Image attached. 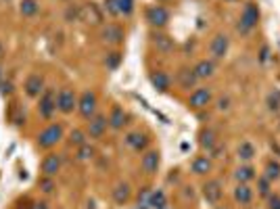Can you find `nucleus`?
I'll return each instance as SVG.
<instances>
[{
	"label": "nucleus",
	"mask_w": 280,
	"mask_h": 209,
	"mask_svg": "<svg viewBox=\"0 0 280 209\" xmlns=\"http://www.w3.org/2000/svg\"><path fill=\"white\" fill-rule=\"evenodd\" d=\"M257 23H259V7L253 3V0H249V3L242 7V13H240V19H238L236 29L240 33H249L251 29H255Z\"/></svg>",
	"instance_id": "obj_1"
},
{
	"label": "nucleus",
	"mask_w": 280,
	"mask_h": 209,
	"mask_svg": "<svg viewBox=\"0 0 280 209\" xmlns=\"http://www.w3.org/2000/svg\"><path fill=\"white\" fill-rule=\"evenodd\" d=\"M63 138V126H59V124H52V126H48L46 130H42L40 132V136H38V147L40 149H52L59 141Z\"/></svg>",
	"instance_id": "obj_2"
},
{
	"label": "nucleus",
	"mask_w": 280,
	"mask_h": 209,
	"mask_svg": "<svg viewBox=\"0 0 280 209\" xmlns=\"http://www.w3.org/2000/svg\"><path fill=\"white\" fill-rule=\"evenodd\" d=\"M78 109H80V115L84 119H90L96 115V92L92 90H84L82 96L78 98Z\"/></svg>",
	"instance_id": "obj_3"
},
{
	"label": "nucleus",
	"mask_w": 280,
	"mask_h": 209,
	"mask_svg": "<svg viewBox=\"0 0 280 209\" xmlns=\"http://www.w3.org/2000/svg\"><path fill=\"white\" fill-rule=\"evenodd\" d=\"M147 21L153 25V27H165L167 23H169V11L165 9V7H161V5H155V7H151L149 11H147Z\"/></svg>",
	"instance_id": "obj_4"
},
{
	"label": "nucleus",
	"mask_w": 280,
	"mask_h": 209,
	"mask_svg": "<svg viewBox=\"0 0 280 209\" xmlns=\"http://www.w3.org/2000/svg\"><path fill=\"white\" fill-rule=\"evenodd\" d=\"M76 107H78V96H76V92L69 90V88H63L57 94V109L67 115V113H72Z\"/></svg>",
	"instance_id": "obj_5"
},
{
	"label": "nucleus",
	"mask_w": 280,
	"mask_h": 209,
	"mask_svg": "<svg viewBox=\"0 0 280 209\" xmlns=\"http://www.w3.org/2000/svg\"><path fill=\"white\" fill-rule=\"evenodd\" d=\"M228 46H230L228 36L226 33H216L212 44H209V55H212V59H224L228 55Z\"/></svg>",
	"instance_id": "obj_6"
},
{
	"label": "nucleus",
	"mask_w": 280,
	"mask_h": 209,
	"mask_svg": "<svg viewBox=\"0 0 280 209\" xmlns=\"http://www.w3.org/2000/svg\"><path fill=\"white\" fill-rule=\"evenodd\" d=\"M80 21L88 23V25H100L102 23V13L94 3L82 5L80 7Z\"/></svg>",
	"instance_id": "obj_7"
},
{
	"label": "nucleus",
	"mask_w": 280,
	"mask_h": 209,
	"mask_svg": "<svg viewBox=\"0 0 280 209\" xmlns=\"http://www.w3.org/2000/svg\"><path fill=\"white\" fill-rule=\"evenodd\" d=\"M222 182L220 180H207L203 184V199L209 203V205H218L222 201Z\"/></svg>",
	"instance_id": "obj_8"
},
{
	"label": "nucleus",
	"mask_w": 280,
	"mask_h": 209,
	"mask_svg": "<svg viewBox=\"0 0 280 209\" xmlns=\"http://www.w3.org/2000/svg\"><path fill=\"white\" fill-rule=\"evenodd\" d=\"M38 111L44 119H50L52 113L57 111V94L52 90H46L42 96H40V104H38Z\"/></svg>",
	"instance_id": "obj_9"
},
{
	"label": "nucleus",
	"mask_w": 280,
	"mask_h": 209,
	"mask_svg": "<svg viewBox=\"0 0 280 209\" xmlns=\"http://www.w3.org/2000/svg\"><path fill=\"white\" fill-rule=\"evenodd\" d=\"M159 163H161L159 151H147V153L143 155L140 167H143V171L147 173V176H153V173H157V169H159Z\"/></svg>",
	"instance_id": "obj_10"
},
{
	"label": "nucleus",
	"mask_w": 280,
	"mask_h": 209,
	"mask_svg": "<svg viewBox=\"0 0 280 209\" xmlns=\"http://www.w3.org/2000/svg\"><path fill=\"white\" fill-rule=\"evenodd\" d=\"M212 98H214V94H212L209 88H197L195 92L190 94L188 104H190V109H205L207 104L212 102Z\"/></svg>",
	"instance_id": "obj_11"
},
{
	"label": "nucleus",
	"mask_w": 280,
	"mask_h": 209,
	"mask_svg": "<svg viewBox=\"0 0 280 209\" xmlns=\"http://www.w3.org/2000/svg\"><path fill=\"white\" fill-rule=\"evenodd\" d=\"M107 126H109V119L104 117V115H94V117H90L88 119V136L90 138H100L102 134H104V130H107Z\"/></svg>",
	"instance_id": "obj_12"
},
{
	"label": "nucleus",
	"mask_w": 280,
	"mask_h": 209,
	"mask_svg": "<svg viewBox=\"0 0 280 209\" xmlns=\"http://www.w3.org/2000/svg\"><path fill=\"white\" fill-rule=\"evenodd\" d=\"M176 82L180 84V88H195V84L199 82L197 74H195V69H190V67H180L178 69V74H176Z\"/></svg>",
	"instance_id": "obj_13"
},
{
	"label": "nucleus",
	"mask_w": 280,
	"mask_h": 209,
	"mask_svg": "<svg viewBox=\"0 0 280 209\" xmlns=\"http://www.w3.org/2000/svg\"><path fill=\"white\" fill-rule=\"evenodd\" d=\"M151 42H153V46L159 50V52H163V55H167V52H171L173 50V38H169L167 33H161V31H155L153 36H151Z\"/></svg>",
	"instance_id": "obj_14"
},
{
	"label": "nucleus",
	"mask_w": 280,
	"mask_h": 209,
	"mask_svg": "<svg viewBox=\"0 0 280 209\" xmlns=\"http://www.w3.org/2000/svg\"><path fill=\"white\" fill-rule=\"evenodd\" d=\"M102 40L109 44H121L124 42V29H121L117 23H109L107 27H102Z\"/></svg>",
	"instance_id": "obj_15"
},
{
	"label": "nucleus",
	"mask_w": 280,
	"mask_h": 209,
	"mask_svg": "<svg viewBox=\"0 0 280 209\" xmlns=\"http://www.w3.org/2000/svg\"><path fill=\"white\" fill-rule=\"evenodd\" d=\"M42 90H44V80H42V76L31 74V76L25 80V92H27V96L36 98V96L42 94Z\"/></svg>",
	"instance_id": "obj_16"
},
{
	"label": "nucleus",
	"mask_w": 280,
	"mask_h": 209,
	"mask_svg": "<svg viewBox=\"0 0 280 209\" xmlns=\"http://www.w3.org/2000/svg\"><path fill=\"white\" fill-rule=\"evenodd\" d=\"M109 128H113V130H121V128H124L126 124H128V115H126V111L124 109H121V107H117V104H115V107H111V113H109Z\"/></svg>",
	"instance_id": "obj_17"
},
{
	"label": "nucleus",
	"mask_w": 280,
	"mask_h": 209,
	"mask_svg": "<svg viewBox=\"0 0 280 209\" xmlns=\"http://www.w3.org/2000/svg\"><path fill=\"white\" fill-rule=\"evenodd\" d=\"M59 169H61V157L59 155H48V157H44V161H42V173H44V176L55 178Z\"/></svg>",
	"instance_id": "obj_18"
},
{
	"label": "nucleus",
	"mask_w": 280,
	"mask_h": 209,
	"mask_svg": "<svg viewBox=\"0 0 280 209\" xmlns=\"http://www.w3.org/2000/svg\"><path fill=\"white\" fill-rule=\"evenodd\" d=\"M192 69H195V74H197L199 80H207V78H212L216 74V63H214V59H203Z\"/></svg>",
	"instance_id": "obj_19"
},
{
	"label": "nucleus",
	"mask_w": 280,
	"mask_h": 209,
	"mask_svg": "<svg viewBox=\"0 0 280 209\" xmlns=\"http://www.w3.org/2000/svg\"><path fill=\"white\" fill-rule=\"evenodd\" d=\"M149 80H151V84H153L155 90H159V92H167V90H169L171 80H169V76H167L165 72H153V74L149 76Z\"/></svg>",
	"instance_id": "obj_20"
},
{
	"label": "nucleus",
	"mask_w": 280,
	"mask_h": 209,
	"mask_svg": "<svg viewBox=\"0 0 280 209\" xmlns=\"http://www.w3.org/2000/svg\"><path fill=\"white\" fill-rule=\"evenodd\" d=\"M234 201L240 205H249L253 201V188L249 184H236L234 188Z\"/></svg>",
	"instance_id": "obj_21"
},
{
	"label": "nucleus",
	"mask_w": 280,
	"mask_h": 209,
	"mask_svg": "<svg viewBox=\"0 0 280 209\" xmlns=\"http://www.w3.org/2000/svg\"><path fill=\"white\" fill-rule=\"evenodd\" d=\"M130 195H132V190H130V184H126V182H121V184H117L113 188V201L117 205H126Z\"/></svg>",
	"instance_id": "obj_22"
},
{
	"label": "nucleus",
	"mask_w": 280,
	"mask_h": 209,
	"mask_svg": "<svg viewBox=\"0 0 280 209\" xmlns=\"http://www.w3.org/2000/svg\"><path fill=\"white\" fill-rule=\"evenodd\" d=\"M212 171V159L205 155L197 157L195 161H192V173H197V176H205V173Z\"/></svg>",
	"instance_id": "obj_23"
},
{
	"label": "nucleus",
	"mask_w": 280,
	"mask_h": 209,
	"mask_svg": "<svg viewBox=\"0 0 280 209\" xmlns=\"http://www.w3.org/2000/svg\"><path fill=\"white\" fill-rule=\"evenodd\" d=\"M147 143H149V138L145 134H140V132H132V134L126 136V145L132 147L134 151H143L147 147Z\"/></svg>",
	"instance_id": "obj_24"
},
{
	"label": "nucleus",
	"mask_w": 280,
	"mask_h": 209,
	"mask_svg": "<svg viewBox=\"0 0 280 209\" xmlns=\"http://www.w3.org/2000/svg\"><path fill=\"white\" fill-rule=\"evenodd\" d=\"M255 169L251 165H240L236 171H234V178L238 180V184H249L251 180H255Z\"/></svg>",
	"instance_id": "obj_25"
},
{
	"label": "nucleus",
	"mask_w": 280,
	"mask_h": 209,
	"mask_svg": "<svg viewBox=\"0 0 280 209\" xmlns=\"http://www.w3.org/2000/svg\"><path fill=\"white\" fill-rule=\"evenodd\" d=\"M199 143H201V147H203V149L212 151V149L218 145V136H216V132H214V130H203V132L199 134Z\"/></svg>",
	"instance_id": "obj_26"
},
{
	"label": "nucleus",
	"mask_w": 280,
	"mask_h": 209,
	"mask_svg": "<svg viewBox=\"0 0 280 209\" xmlns=\"http://www.w3.org/2000/svg\"><path fill=\"white\" fill-rule=\"evenodd\" d=\"M236 153H238V159H240V161H251L253 157L257 155L255 147H253V145H251L249 141L240 143V145H238V151H236Z\"/></svg>",
	"instance_id": "obj_27"
},
{
	"label": "nucleus",
	"mask_w": 280,
	"mask_h": 209,
	"mask_svg": "<svg viewBox=\"0 0 280 209\" xmlns=\"http://www.w3.org/2000/svg\"><path fill=\"white\" fill-rule=\"evenodd\" d=\"M264 176H266L270 182L280 180V163L274 161V159H270V161L266 163V167H264Z\"/></svg>",
	"instance_id": "obj_28"
},
{
	"label": "nucleus",
	"mask_w": 280,
	"mask_h": 209,
	"mask_svg": "<svg viewBox=\"0 0 280 209\" xmlns=\"http://www.w3.org/2000/svg\"><path fill=\"white\" fill-rule=\"evenodd\" d=\"M151 207L153 209H165L167 207V199H165L163 190H155V193H151Z\"/></svg>",
	"instance_id": "obj_29"
},
{
	"label": "nucleus",
	"mask_w": 280,
	"mask_h": 209,
	"mask_svg": "<svg viewBox=\"0 0 280 209\" xmlns=\"http://www.w3.org/2000/svg\"><path fill=\"white\" fill-rule=\"evenodd\" d=\"M19 11H21L23 17H31V15L38 13V3H36V0H21Z\"/></svg>",
	"instance_id": "obj_30"
},
{
	"label": "nucleus",
	"mask_w": 280,
	"mask_h": 209,
	"mask_svg": "<svg viewBox=\"0 0 280 209\" xmlns=\"http://www.w3.org/2000/svg\"><path fill=\"white\" fill-rule=\"evenodd\" d=\"M257 193L261 195V197H270L272 195V182L266 178V176H259L257 178Z\"/></svg>",
	"instance_id": "obj_31"
},
{
	"label": "nucleus",
	"mask_w": 280,
	"mask_h": 209,
	"mask_svg": "<svg viewBox=\"0 0 280 209\" xmlns=\"http://www.w3.org/2000/svg\"><path fill=\"white\" fill-rule=\"evenodd\" d=\"M151 188H143L138 195V209H149L151 207Z\"/></svg>",
	"instance_id": "obj_32"
},
{
	"label": "nucleus",
	"mask_w": 280,
	"mask_h": 209,
	"mask_svg": "<svg viewBox=\"0 0 280 209\" xmlns=\"http://www.w3.org/2000/svg\"><path fill=\"white\" fill-rule=\"evenodd\" d=\"M92 157H94V149H92L90 145L78 147V159H80V161H88V159H92Z\"/></svg>",
	"instance_id": "obj_33"
},
{
	"label": "nucleus",
	"mask_w": 280,
	"mask_h": 209,
	"mask_svg": "<svg viewBox=\"0 0 280 209\" xmlns=\"http://www.w3.org/2000/svg\"><path fill=\"white\" fill-rule=\"evenodd\" d=\"M69 143H72L74 147H82V145H86V132H82V130H74L72 134H69Z\"/></svg>",
	"instance_id": "obj_34"
},
{
	"label": "nucleus",
	"mask_w": 280,
	"mask_h": 209,
	"mask_svg": "<svg viewBox=\"0 0 280 209\" xmlns=\"http://www.w3.org/2000/svg\"><path fill=\"white\" fill-rule=\"evenodd\" d=\"M119 15H132L134 13V0H117Z\"/></svg>",
	"instance_id": "obj_35"
},
{
	"label": "nucleus",
	"mask_w": 280,
	"mask_h": 209,
	"mask_svg": "<svg viewBox=\"0 0 280 209\" xmlns=\"http://www.w3.org/2000/svg\"><path fill=\"white\" fill-rule=\"evenodd\" d=\"M268 109L270 111H278L280 109V90H274L268 94Z\"/></svg>",
	"instance_id": "obj_36"
},
{
	"label": "nucleus",
	"mask_w": 280,
	"mask_h": 209,
	"mask_svg": "<svg viewBox=\"0 0 280 209\" xmlns=\"http://www.w3.org/2000/svg\"><path fill=\"white\" fill-rule=\"evenodd\" d=\"M119 63H121V52H117V50L109 52V55H107V67L109 69H117Z\"/></svg>",
	"instance_id": "obj_37"
},
{
	"label": "nucleus",
	"mask_w": 280,
	"mask_h": 209,
	"mask_svg": "<svg viewBox=\"0 0 280 209\" xmlns=\"http://www.w3.org/2000/svg\"><path fill=\"white\" fill-rule=\"evenodd\" d=\"M40 188L44 190V193H52V190H55V180H52L50 176H44L40 180Z\"/></svg>",
	"instance_id": "obj_38"
},
{
	"label": "nucleus",
	"mask_w": 280,
	"mask_h": 209,
	"mask_svg": "<svg viewBox=\"0 0 280 209\" xmlns=\"http://www.w3.org/2000/svg\"><path fill=\"white\" fill-rule=\"evenodd\" d=\"M104 9L111 17H117L119 15V9H117V0H104Z\"/></svg>",
	"instance_id": "obj_39"
},
{
	"label": "nucleus",
	"mask_w": 280,
	"mask_h": 209,
	"mask_svg": "<svg viewBox=\"0 0 280 209\" xmlns=\"http://www.w3.org/2000/svg\"><path fill=\"white\" fill-rule=\"evenodd\" d=\"M65 19H67V21L80 19V7H69V9H67V13H65Z\"/></svg>",
	"instance_id": "obj_40"
},
{
	"label": "nucleus",
	"mask_w": 280,
	"mask_h": 209,
	"mask_svg": "<svg viewBox=\"0 0 280 209\" xmlns=\"http://www.w3.org/2000/svg\"><path fill=\"white\" fill-rule=\"evenodd\" d=\"M268 209H280V195L272 193V195L268 197Z\"/></svg>",
	"instance_id": "obj_41"
},
{
	"label": "nucleus",
	"mask_w": 280,
	"mask_h": 209,
	"mask_svg": "<svg viewBox=\"0 0 280 209\" xmlns=\"http://www.w3.org/2000/svg\"><path fill=\"white\" fill-rule=\"evenodd\" d=\"M13 92V84L11 82H0V94L3 96H9Z\"/></svg>",
	"instance_id": "obj_42"
},
{
	"label": "nucleus",
	"mask_w": 280,
	"mask_h": 209,
	"mask_svg": "<svg viewBox=\"0 0 280 209\" xmlns=\"http://www.w3.org/2000/svg\"><path fill=\"white\" fill-rule=\"evenodd\" d=\"M31 209H48V203H44V201H36L31 205Z\"/></svg>",
	"instance_id": "obj_43"
},
{
	"label": "nucleus",
	"mask_w": 280,
	"mask_h": 209,
	"mask_svg": "<svg viewBox=\"0 0 280 209\" xmlns=\"http://www.w3.org/2000/svg\"><path fill=\"white\" fill-rule=\"evenodd\" d=\"M31 205H33V203H31ZM31 205H29V201H19L15 209H31Z\"/></svg>",
	"instance_id": "obj_44"
},
{
	"label": "nucleus",
	"mask_w": 280,
	"mask_h": 209,
	"mask_svg": "<svg viewBox=\"0 0 280 209\" xmlns=\"http://www.w3.org/2000/svg\"><path fill=\"white\" fill-rule=\"evenodd\" d=\"M220 109H228V98H222L220 100Z\"/></svg>",
	"instance_id": "obj_45"
},
{
	"label": "nucleus",
	"mask_w": 280,
	"mask_h": 209,
	"mask_svg": "<svg viewBox=\"0 0 280 209\" xmlns=\"http://www.w3.org/2000/svg\"><path fill=\"white\" fill-rule=\"evenodd\" d=\"M157 3H169V0H157Z\"/></svg>",
	"instance_id": "obj_46"
},
{
	"label": "nucleus",
	"mask_w": 280,
	"mask_h": 209,
	"mask_svg": "<svg viewBox=\"0 0 280 209\" xmlns=\"http://www.w3.org/2000/svg\"><path fill=\"white\" fill-rule=\"evenodd\" d=\"M226 3H234V0H226Z\"/></svg>",
	"instance_id": "obj_47"
},
{
	"label": "nucleus",
	"mask_w": 280,
	"mask_h": 209,
	"mask_svg": "<svg viewBox=\"0 0 280 209\" xmlns=\"http://www.w3.org/2000/svg\"><path fill=\"white\" fill-rule=\"evenodd\" d=\"M0 78H3V72H0ZM0 82H3V80H0Z\"/></svg>",
	"instance_id": "obj_48"
},
{
	"label": "nucleus",
	"mask_w": 280,
	"mask_h": 209,
	"mask_svg": "<svg viewBox=\"0 0 280 209\" xmlns=\"http://www.w3.org/2000/svg\"><path fill=\"white\" fill-rule=\"evenodd\" d=\"M216 209H226V207H216Z\"/></svg>",
	"instance_id": "obj_49"
},
{
	"label": "nucleus",
	"mask_w": 280,
	"mask_h": 209,
	"mask_svg": "<svg viewBox=\"0 0 280 209\" xmlns=\"http://www.w3.org/2000/svg\"><path fill=\"white\" fill-rule=\"evenodd\" d=\"M165 209H167V207H165Z\"/></svg>",
	"instance_id": "obj_50"
}]
</instances>
